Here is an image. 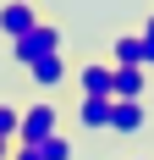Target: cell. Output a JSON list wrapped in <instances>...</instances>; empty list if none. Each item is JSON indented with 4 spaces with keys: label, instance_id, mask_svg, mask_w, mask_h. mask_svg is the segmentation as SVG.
<instances>
[{
    "label": "cell",
    "instance_id": "1",
    "mask_svg": "<svg viewBox=\"0 0 154 160\" xmlns=\"http://www.w3.org/2000/svg\"><path fill=\"white\" fill-rule=\"evenodd\" d=\"M61 132V111H55V99H33L28 111H22V127H17V144L39 149L44 138H55Z\"/></svg>",
    "mask_w": 154,
    "mask_h": 160
},
{
    "label": "cell",
    "instance_id": "2",
    "mask_svg": "<svg viewBox=\"0 0 154 160\" xmlns=\"http://www.w3.org/2000/svg\"><path fill=\"white\" fill-rule=\"evenodd\" d=\"M44 55H61V28H55L50 17H44V22L28 33V39H17V44H11V61L22 66V72H28L33 61H44Z\"/></svg>",
    "mask_w": 154,
    "mask_h": 160
},
{
    "label": "cell",
    "instance_id": "3",
    "mask_svg": "<svg viewBox=\"0 0 154 160\" xmlns=\"http://www.w3.org/2000/svg\"><path fill=\"white\" fill-rule=\"evenodd\" d=\"M39 22H44V17H39V6H28V0H6V6H0V39H6V44L28 39Z\"/></svg>",
    "mask_w": 154,
    "mask_h": 160
},
{
    "label": "cell",
    "instance_id": "4",
    "mask_svg": "<svg viewBox=\"0 0 154 160\" xmlns=\"http://www.w3.org/2000/svg\"><path fill=\"white\" fill-rule=\"evenodd\" d=\"M110 132H116V138L149 132V105H143V99H110Z\"/></svg>",
    "mask_w": 154,
    "mask_h": 160
},
{
    "label": "cell",
    "instance_id": "5",
    "mask_svg": "<svg viewBox=\"0 0 154 160\" xmlns=\"http://www.w3.org/2000/svg\"><path fill=\"white\" fill-rule=\"evenodd\" d=\"M143 94H149V66H116L110 99H143Z\"/></svg>",
    "mask_w": 154,
    "mask_h": 160
},
{
    "label": "cell",
    "instance_id": "6",
    "mask_svg": "<svg viewBox=\"0 0 154 160\" xmlns=\"http://www.w3.org/2000/svg\"><path fill=\"white\" fill-rule=\"evenodd\" d=\"M110 78H116V66H110V61H83V66H77V88H83V94L110 99Z\"/></svg>",
    "mask_w": 154,
    "mask_h": 160
},
{
    "label": "cell",
    "instance_id": "7",
    "mask_svg": "<svg viewBox=\"0 0 154 160\" xmlns=\"http://www.w3.org/2000/svg\"><path fill=\"white\" fill-rule=\"evenodd\" d=\"M77 122H83V132H110V99L83 94L77 99Z\"/></svg>",
    "mask_w": 154,
    "mask_h": 160
},
{
    "label": "cell",
    "instance_id": "8",
    "mask_svg": "<svg viewBox=\"0 0 154 160\" xmlns=\"http://www.w3.org/2000/svg\"><path fill=\"white\" fill-rule=\"evenodd\" d=\"M28 78H33V88H44V94L61 88V83H66V55H44V61H33Z\"/></svg>",
    "mask_w": 154,
    "mask_h": 160
},
{
    "label": "cell",
    "instance_id": "9",
    "mask_svg": "<svg viewBox=\"0 0 154 160\" xmlns=\"http://www.w3.org/2000/svg\"><path fill=\"white\" fill-rule=\"evenodd\" d=\"M110 66H143V39H138V33L110 39Z\"/></svg>",
    "mask_w": 154,
    "mask_h": 160
},
{
    "label": "cell",
    "instance_id": "10",
    "mask_svg": "<svg viewBox=\"0 0 154 160\" xmlns=\"http://www.w3.org/2000/svg\"><path fill=\"white\" fill-rule=\"evenodd\" d=\"M77 149H72V138H66V132H55V138H44V144H39V160H72Z\"/></svg>",
    "mask_w": 154,
    "mask_h": 160
},
{
    "label": "cell",
    "instance_id": "11",
    "mask_svg": "<svg viewBox=\"0 0 154 160\" xmlns=\"http://www.w3.org/2000/svg\"><path fill=\"white\" fill-rule=\"evenodd\" d=\"M17 127H22V111L17 105H0V138L6 144H17Z\"/></svg>",
    "mask_w": 154,
    "mask_h": 160
},
{
    "label": "cell",
    "instance_id": "12",
    "mask_svg": "<svg viewBox=\"0 0 154 160\" xmlns=\"http://www.w3.org/2000/svg\"><path fill=\"white\" fill-rule=\"evenodd\" d=\"M138 39H143V66H154V17L138 28Z\"/></svg>",
    "mask_w": 154,
    "mask_h": 160
},
{
    "label": "cell",
    "instance_id": "13",
    "mask_svg": "<svg viewBox=\"0 0 154 160\" xmlns=\"http://www.w3.org/2000/svg\"><path fill=\"white\" fill-rule=\"evenodd\" d=\"M6 160H39V149H28V144H11V155Z\"/></svg>",
    "mask_w": 154,
    "mask_h": 160
},
{
    "label": "cell",
    "instance_id": "14",
    "mask_svg": "<svg viewBox=\"0 0 154 160\" xmlns=\"http://www.w3.org/2000/svg\"><path fill=\"white\" fill-rule=\"evenodd\" d=\"M6 155H11V144H6V138H0V160H6Z\"/></svg>",
    "mask_w": 154,
    "mask_h": 160
},
{
    "label": "cell",
    "instance_id": "15",
    "mask_svg": "<svg viewBox=\"0 0 154 160\" xmlns=\"http://www.w3.org/2000/svg\"><path fill=\"white\" fill-rule=\"evenodd\" d=\"M132 160H149V155H132Z\"/></svg>",
    "mask_w": 154,
    "mask_h": 160
},
{
    "label": "cell",
    "instance_id": "16",
    "mask_svg": "<svg viewBox=\"0 0 154 160\" xmlns=\"http://www.w3.org/2000/svg\"><path fill=\"white\" fill-rule=\"evenodd\" d=\"M28 6H33V0H28Z\"/></svg>",
    "mask_w": 154,
    "mask_h": 160
}]
</instances>
